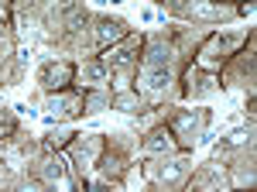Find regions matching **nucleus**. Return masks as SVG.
<instances>
[{"label": "nucleus", "mask_w": 257, "mask_h": 192, "mask_svg": "<svg viewBox=\"0 0 257 192\" xmlns=\"http://www.w3.org/2000/svg\"><path fill=\"white\" fill-rule=\"evenodd\" d=\"M141 86H144L151 96L168 93V86H172V72H168L161 62H158V65H148V69L141 72Z\"/></svg>", "instance_id": "nucleus-1"}, {"label": "nucleus", "mask_w": 257, "mask_h": 192, "mask_svg": "<svg viewBox=\"0 0 257 192\" xmlns=\"http://www.w3.org/2000/svg\"><path fill=\"white\" fill-rule=\"evenodd\" d=\"M106 76H110V72H106V65H103V62H89V65L82 69V82H86V86H103Z\"/></svg>", "instance_id": "nucleus-2"}, {"label": "nucleus", "mask_w": 257, "mask_h": 192, "mask_svg": "<svg viewBox=\"0 0 257 192\" xmlns=\"http://www.w3.org/2000/svg\"><path fill=\"white\" fill-rule=\"evenodd\" d=\"M65 79H69V69H65V65H48V69L41 72V82L52 86V89H59Z\"/></svg>", "instance_id": "nucleus-3"}, {"label": "nucleus", "mask_w": 257, "mask_h": 192, "mask_svg": "<svg viewBox=\"0 0 257 192\" xmlns=\"http://www.w3.org/2000/svg\"><path fill=\"white\" fill-rule=\"evenodd\" d=\"M69 110H76V100H52V103H48V114L52 117H69ZM52 117H48V120H52Z\"/></svg>", "instance_id": "nucleus-4"}, {"label": "nucleus", "mask_w": 257, "mask_h": 192, "mask_svg": "<svg viewBox=\"0 0 257 192\" xmlns=\"http://www.w3.org/2000/svg\"><path fill=\"white\" fill-rule=\"evenodd\" d=\"M172 148V137H168V131H158V134L148 141V151H168Z\"/></svg>", "instance_id": "nucleus-5"}, {"label": "nucleus", "mask_w": 257, "mask_h": 192, "mask_svg": "<svg viewBox=\"0 0 257 192\" xmlns=\"http://www.w3.org/2000/svg\"><path fill=\"white\" fill-rule=\"evenodd\" d=\"M182 172H185V158H175V161H168L161 168V178H178Z\"/></svg>", "instance_id": "nucleus-6"}, {"label": "nucleus", "mask_w": 257, "mask_h": 192, "mask_svg": "<svg viewBox=\"0 0 257 192\" xmlns=\"http://www.w3.org/2000/svg\"><path fill=\"white\" fill-rule=\"evenodd\" d=\"M120 38V24H99V41H117Z\"/></svg>", "instance_id": "nucleus-7"}, {"label": "nucleus", "mask_w": 257, "mask_h": 192, "mask_svg": "<svg viewBox=\"0 0 257 192\" xmlns=\"http://www.w3.org/2000/svg\"><path fill=\"white\" fill-rule=\"evenodd\" d=\"M178 127H182V134H185V137H189V134H196V117L182 114V117H178Z\"/></svg>", "instance_id": "nucleus-8"}, {"label": "nucleus", "mask_w": 257, "mask_h": 192, "mask_svg": "<svg viewBox=\"0 0 257 192\" xmlns=\"http://www.w3.org/2000/svg\"><path fill=\"white\" fill-rule=\"evenodd\" d=\"M0 182H4V172H0Z\"/></svg>", "instance_id": "nucleus-9"}]
</instances>
